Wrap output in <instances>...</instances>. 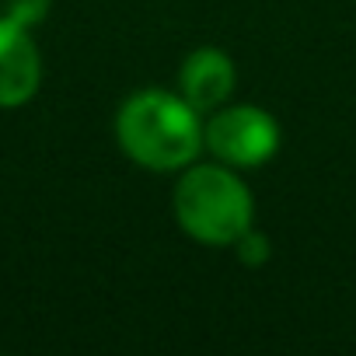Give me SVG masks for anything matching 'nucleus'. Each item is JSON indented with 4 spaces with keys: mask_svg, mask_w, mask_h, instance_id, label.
<instances>
[{
    "mask_svg": "<svg viewBox=\"0 0 356 356\" xmlns=\"http://www.w3.org/2000/svg\"><path fill=\"white\" fill-rule=\"evenodd\" d=\"M115 129L122 150L150 171H171L189 164L203 143L196 108L186 98L164 91H143L129 98L119 112Z\"/></svg>",
    "mask_w": 356,
    "mask_h": 356,
    "instance_id": "nucleus-1",
    "label": "nucleus"
},
{
    "mask_svg": "<svg viewBox=\"0 0 356 356\" xmlns=\"http://www.w3.org/2000/svg\"><path fill=\"white\" fill-rule=\"evenodd\" d=\"M175 213L193 238L207 245H234L252 227V196L224 168H193L175 189Z\"/></svg>",
    "mask_w": 356,
    "mask_h": 356,
    "instance_id": "nucleus-2",
    "label": "nucleus"
},
{
    "mask_svg": "<svg viewBox=\"0 0 356 356\" xmlns=\"http://www.w3.org/2000/svg\"><path fill=\"white\" fill-rule=\"evenodd\" d=\"M203 140L220 161L238 164V168H255L269 154H276L280 126L273 115H266L255 105H234L210 119V126L203 129Z\"/></svg>",
    "mask_w": 356,
    "mask_h": 356,
    "instance_id": "nucleus-3",
    "label": "nucleus"
},
{
    "mask_svg": "<svg viewBox=\"0 0 356 356\" xmlns=\"http://www.w3.org/2000/svg\"><path fill=\"white\" fill-rule=\"evenodd\" d=\"M39 88V53L25 25L0 18V108L25 105Z\"/></svg>",
    "mask_w": 356,
    "mask_h": 356,
    "instance_id": "nucleus-4",
    "label": "nucleus"
},
{
    "mask_svg": "<svg viewBox=\"0 0 356 356\" xmlns=\"http://www.w3.org/2000/svg\"><path fill=\"white\" fill-rule=\"evenodd\" d=\"M231 88H234V67L220 49H196L182 63V98L196 112L224 105Z\"/></svg>",
    "mask_w": 356,
    "mask_h": 356,
    "instance_id": "nucleus-5",
    "label": "nucleus"
},
{
    "mask_svg": "<svg viewBox=\"0 0 356 356\" xmlns=\"http://www.w3.org/2000/svg\"><path fill=\"white\" fill-rule=\"evenodd\" d=\"M46 11H49V0H4V18H11L25 29L39 25L46 18Z\"/></svg>",
    "mask_w": 356,
    "mask_h": 356,
    "instance_id": "nucleus-6",
    "label": "nucleus"
},
{
    "mask_svg": "<svg viewBox=\"0 0 356 356\" xmlns=\"http://www.w3.org/2000/svg\"><path fill=\"white\" fill-rule=\"evenodd\" d=\"M234 245H238L241 262H248V266H262V262L269 259V241H266L262 234H255V231H245Z\"/></svg>",
    "mask_w": 356,
    "mask_h": 356,
    "instance_id": "nucleus-7",
    "label": "nucleus"
}]
</instances>
